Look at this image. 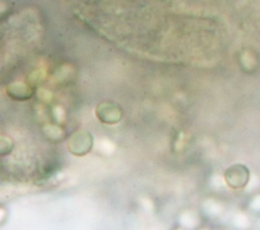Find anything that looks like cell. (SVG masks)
<instances>
[{"mask_svg": "<svg viewBox=\"0 0 260 230\" xmlns=\"http://www.w3.org/2000/svg\"><path fill=\"white\" fill-rule=\"evenodd\" d=\"M7 92L12 98L18 99V100L27 99L30 97V94H31V90L25 84H22V83H14L10 85L9 88L7 89Z\"/></svg>", "mask_w": 260, "mask_h": 230, "instance_id": "3957f363", "label": "cell"}, {"mask_svg": "<svg viewBox=\"0 0 260 230\" xmlns=\"http://www.w3.org/2000/svg\"><path fill=\"white\" fill-rule=\"evenodd\" d=\"M96 116L102 122L113 124L120 120L121 110L115 104L105 102L96 107Z\"/></svg>", "mask_w": 260, "mask_h": 230, "instance_id": "7a4b0ae2", "label": "cell"}, {"mask_svg": "<svg viewBox=\"0 0 260 230\" xmlns=\"http://www.w3.org/2000/svg\"><path fill=\"white\" fill-rule=\"evenodd\" d=\"M92 146L91 135L86 132L75 133L68 142V148L72 154L84 155Z\"/></svg>", "mask_w": 260, "mask_h": 230, "instance_id": "6da1fadb", "label": "cell"}]
</instances>
